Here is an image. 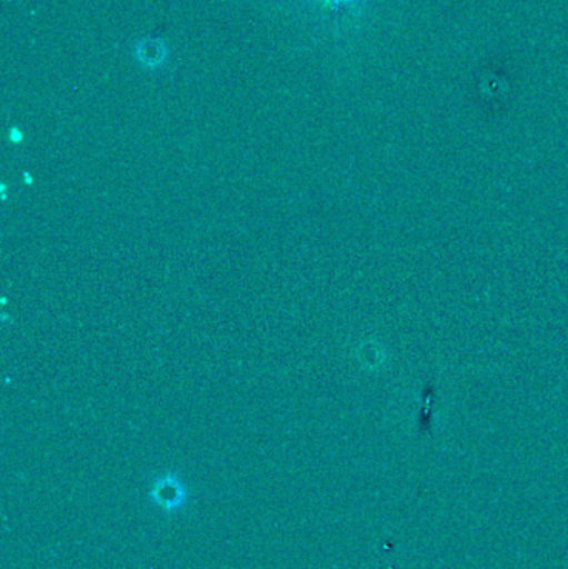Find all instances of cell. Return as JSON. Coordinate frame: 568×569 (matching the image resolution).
Returning <instances> with one entry per match:
<instances>
[{"instance_id":"cell-1","label":"cell","mask_w":568,"mask_h":569,"mask_svg":"<svg viewBox=\"0 0 568 569\" xmlns=\"http://www.w3.org/2000/svg\"><path fill=\"white\" fill-rule=\"evenodd\" d=\"M326 2L336 3V2H340V0H326Z\"/></svg>"}]
</instances>
